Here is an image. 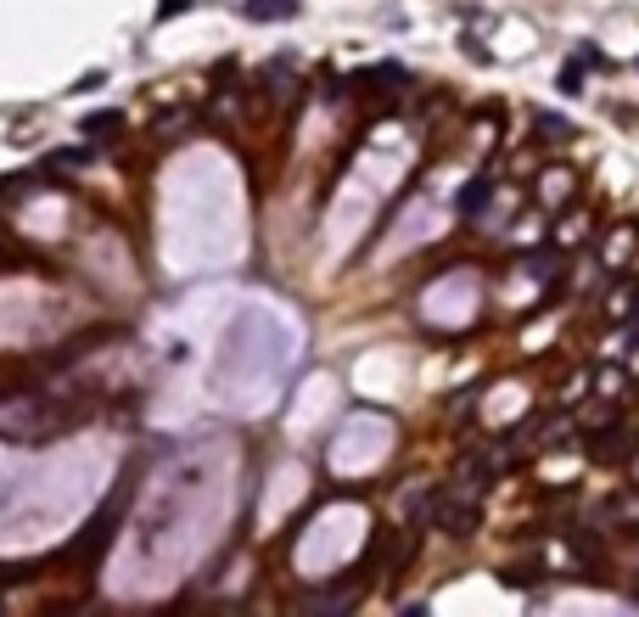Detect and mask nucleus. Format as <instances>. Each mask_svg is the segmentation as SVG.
I'll use <instances>...</instances> for the list:
<instances>
[{"instance_id": "7", "label": "nucleus", "mask_w": 639, "mask_h": 617, "mask_svg": "<svg viewBox=\"0 0 639 617\" xmlns=\"http://www.w3.org/2000/svg\"><path fill=\"white\" fill-rule=\"evenodd\" d=\"M600 438H606V444H595V455H600V460H623V455H628L623 432H600Z\"/></svg>"}, {"instance_id": "3", "label": "nucleus", "mask_w": 639, "mask_h": 617, "mask_svg": "<svg viewBox=\"0 0 639 617\" xmlns=\"http://www.w3.org/2000/svg\"><path fill=\"white\" fill-rule=\"evenodd\" d=\"M359 79H365V90H404L410 85V73L398 68V62H376V68H365Z\"/></svg>"}, {"instance_id": "9", "label": "nucleus", "mask_w": 639, "mask_h": 617, "mask_svg": "<svg viewBox=\"0 0 639 617\" xmlns=\"http://www.w3.org/2000/svg\"><path fill=\"white\" fill-rule=\"evenodd\" d=\"M191 0H157V23H169V17H180Z\"/></svg>"}, {"instance_id": "4", "label": "nucleus", "mask_w": 639, "mask_h": 617, "mask_svg": "<svg viewBox=\"0 0 639 617\" xmlns=\"http://www.w3.org/2000/svg\"><path fill=\"white\" fill-rule=\"evenodd\" d=\"M242 12L253 17V23H275V17L298 12V0H242Z\"/></svg>"}, {"instance_id": "1", "label": "nucleus", "mask_w": 639, "mask_h": 617, "mask_svg": "<svg viewBox=\"0 0 639 617\" xmlns=\"http://www.w3.org/2000/svg\"><path fill=\"white\" fill-rule=\"evenodd\" d=\"M118 511H124V494H118V500H107V505H101V517L90 522V528L79 533V539H73V556L96 561L101 550H107V539H113V528H118Z\"/></svg>"}, {"instance_id": "5", "label": "nucleus", "mask_w": 639, "mask_h": 617, "mask_svg": "<svg viewBox=\"0 0 639 617\" xmlns=\"http://www.w3.org/2000/svg\"><path fill=\"white\" fill-rule=\"evenodd\" d=\"M124 130V113H90L85 118V135L90 141H107V135H118Z\"/></svg>"}, {"instance_id": "6", "label": "nucleus", "mask_w": 639, "mask_h": 617, "mask_svg": "<svg viewBox=\"0 0 639 617\" xmlns=\"http://www.w3.org/2000/svg\"><path fill=\"white\" fill-rule=\"evenodd\" d=\"M488 191H494V186H488V180H477V186H466V191H460V214H466V219H477V214H483V208H488Z\"/></svg>"}, {"instance_id": "2", "label": "nucleus", "mask_w": 639, "mask_h": 617, "mask_svg": "<svg viewBox=\"0 0 639 617\" xmlns=\"http://www.w3.org/2000/svg\"><path fill=\"white\" fill-rule=\"evenodd\" d=\"M432 522H443V533L466 539V533H477V505H449V500H438V505H432Z\"/></svg>"}, {"instance_id": "8", "label": "nucleus", "mask_w": 639, "mask_h": 617, "mask_svg": "<svg viewBox=\"0 0 639 617\" xmlns=\"http://www.w3.org/2000/svg\"><path fill=\"white\" fill-rule=\"evenodd\" d=\"M555 85L567 90V96H578V90H583V73L578 68H561V79H555Z\"/></svg>"}]
</instances>
